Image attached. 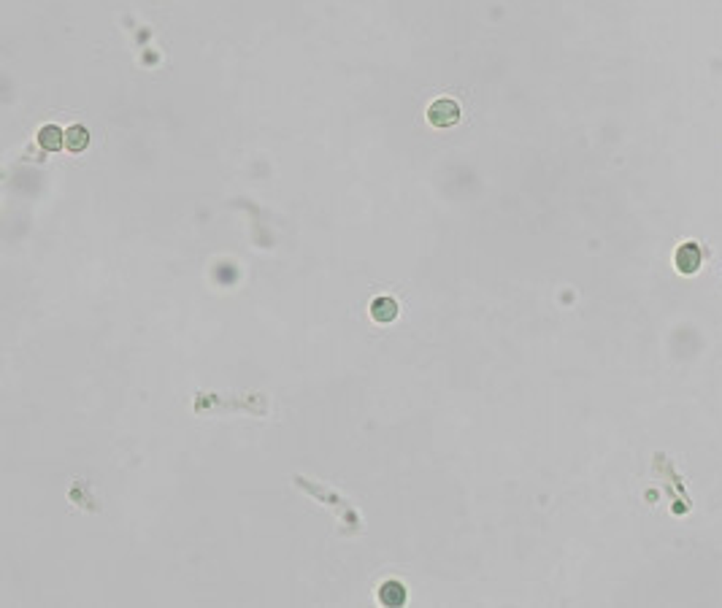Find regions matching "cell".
<instances>
[{"mask_svg": "<svg viewBox=\"0 0 722 608\" xmlns=\"http://www.w3.org/2000/svg\"><path fill=\"white\" fill-rule=\"evenodd\" d=\"M460 119V105L449 98H439L427 105V122L433 127H452Z\"/></svg>", "mask_w": 722, "mask_h": 608, "instance_id": "6da1fadb", "label": "cell"}, {"mask_svg": "<svg viewBox=\"0 0 722 608\" xmlns=\"http://www.w3.org/2000/svg\"><path fill=\"white\" fill-rule=\"evenodd\" d=\"M406 597H408V592H406V587L398 578H387V581L379 587V603H382V606L401 608L406 603Z\"/></svg>", "mask_w": 722, "mask_h": 608, "instance_id": "7a4b0ae2", "label": "cell"}, {"mask_svg": "<svg viewBox=\"0 0 722 608\" xmlns=\"http://www.w3.org/2000/svg\"><path fill=\"white\" fill-rule=\"evenodd\" d=\"M370 316H373V322H379V325H389V322L398 319V303L387 295L376 297V300L370 303Z\"/></svg>", "mask_w": 722, "mask_h": 608, "instance_id": "3957f363", "label": "cell"}, {"mask_svg": "<svg viewBox=\"0 0 722 608\" xmlns=\"http://www.w3.org/2000/svg\"><path fill=\"white\" fill-rule=\"evenodd\" d=\"M38 143L44 146V152H60L65 146V136L57 124H44L38 130Z\"/></svg>", "mask_w": 722, "mask_h": 608, "instance_id": "277c9868", "label": "cell"}, {"mask_svg": "<svg viewBox=\"0 0 722 608\" xmlns=\"http://www.w3.org/2000/svg\"><path fill=\"white\" fill-rule=\"evenodd\" d=\"M89 143V133L84 124H73L65 130V149L73 152V155H79V152H84Z\"/></svg>", "mask_w": 722, "mask_h": 608, "instance_id": "5b68a950", "label": "cell"}]
</instances>
